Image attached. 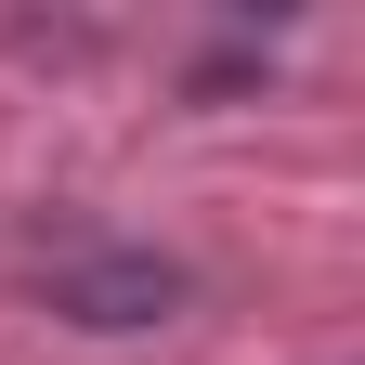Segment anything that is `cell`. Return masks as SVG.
<instances>
[{"label": "cell", "mask_w": 365, "mask_h": 365, "mask_svg": "<svg viewBox=\"0 0 365 365\" xmlns=\"http://www.w3.org/2000/svg\"><path fill=\"white\" fill-rule=\"evenodd\" d=\"M26 287L66 313V327L91 339H130V327H170L182 300H196V274H182L170 248H118V235H53L26 248Z\"/></svg>", "instance_id": "6da1fadb"}]
</instances>
